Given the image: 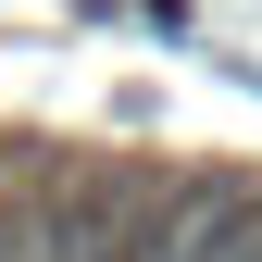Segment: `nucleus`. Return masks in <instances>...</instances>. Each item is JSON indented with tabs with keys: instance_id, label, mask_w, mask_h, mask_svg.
Listing matches in <instances>:
<instances>
[{
	"instance_id": "f257e3e1",
	"label": "nucleus",
	"mask_w": 262,
	"mask_h": 262,
	"mask_svg": "<svg viewBox=\"0 0 262 262\" xmlns=\"http://www.w3.org/2000/svg\"><path fill=\"white\" fill-rule=\"evenodd\" d=\"M250 237H262V200H237V187H200V200H175V212L138 237V262H262Z\"/></svg>"
}]
</instances>
